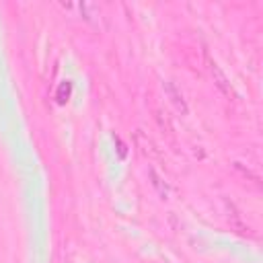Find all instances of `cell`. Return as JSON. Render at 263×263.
Listing matches in <instances>:
<instances>
[{
	"mask_svg": "<svg viewBox=\"0 0 263 263\" xmlns=\"http://www.w3.org/2000/svg\"><path fill=\"white\" fill-rule=\"evenodd\" d=\"M210 70H212V76H214V82L216 86L226 95V97H232V86H230V80L226 78V74L222 72V68L216 64V62H210Z\"/></svg>",
	"mask_w": 263,
	"mask_h": 263,
	"instance_id": "cell-1",
	"label": "cell"
},
{
	"mask_svg": "<svg viewBox=\"0 0 263 263\" xmlns=\"http://www.w3.org/2000/svg\"><path fill=\"white\" fill-rule=\"evenodd\" d=\"M164 90H166V95L171 97L173 105H175V107H177V109H179V111L185 115V113H187V105H185V99H183V95L177 90V86H175L173 82H168V80H166V82H164Z\"/></svg>",
	"mask_w": 263,
	"mask_h": 263,
	"instance_id": "cell-2",
	"label": "cell"
},
{
	"mask_svg": "<svg viewBox=\"0 0 263 263\" xmlns=\"http://www.w3.org/2000/svg\"><path fill=\"white\" fill-rule=\"evenodd\" d=\"M70 95H72V82H68V80L60 82V86H58V90H55V101H58L60 105H66L68 99H70Z\"/></svg>",
	"mask_w": 263,
	"mask_h": 263,
	"instance_id": "cell-3",
	"label": "cell"
}]
</instances>
